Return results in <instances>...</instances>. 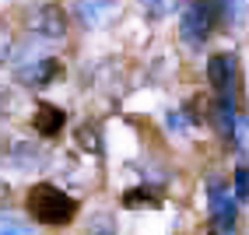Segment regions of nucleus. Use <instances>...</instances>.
I'll return each instance as SVG.
<instances>
[{
    "instance_id": "obj_15",
    "label": "nucleus",
    "mask_w": 249,
    "mask_h": 235,
    "mask_svg": "<svg viewBox=\"0 0 249 235\" xmlns=\"http://www.w3.org/2000/svg\"><path fill=\"white\" fill-rule=\"evenodd\" d=\"M7 53H11V42H0V60H7Z\"/></svg>"
},
{
    "instance_id": "obj_3",
    "label": "nucleus",
    "mask_w": 249,
    "mask_h": 235,
    "mask_svg": "<svg viewBox=\"0 0 249 235\" xmlns=\"http://www.w3.org/2000/svg\"><path fill=\"white\" fill-rule=\"evenodd\" d=\"M18 77L25 81L28 88H46V85H53V81L60 77V63H56L53 56H42V60H36V63L21 67Z\"/></svg>"
},
{
    "instance_id": "obj_12",
    "label": "nucleus",
    "mask_w": 249,
    "mask_h": 235,
    "mask_svg": "<svg viewBox=\"0 0 249 235\" xmlns=\"http://www.w3.org/2000/svg\"><path fill=\"white\" fill-rule=\"evenodd\" d=\"M235 190H239V197H242V200L249 197V169H246V165H242L239 176H235Z\"/></svg>"
},
{
    "instance_id": "obj_14",
    "label": "nucleus",
    "mask_w": 249,
    "mask_h": 235,
    "mask_svg": "<svg viewBox=\"0 0 249 235\" xmlns=\"http://www.w3.org/2000/svg\"><path fill=\"white\" fill-rule=\"evenodd\" d=\"M7 106H11V95H7V91H0V116H7V112H4Z\"/></svg>"
},
{
    "instance_id": "obj_16",
    "label": "nucleus",
    "mask_w": 249,
    "mask_h": 235,
    "mask_svg": "<svg viewBox=\"0 0 249 235\" xmlns=\"http://www.w3.org/2000/svg\"><path fill=\"white\" fill-rule=\"evenodd\" d=\"M207 4H218V0H207Z\"/></svg>"
},
{
    "instance_id": "obj_9",
    "label": "nucleus",
    "mask_w": 249,
    "mask_h": 235,
    "mask_svg": "<svg viewBox=\"0 0 249 235\" xmlns=\"http://www.w3.org/2000/svg\"><path fill=\"white\" fill-rule=\"evenodd\" d=\"M147 14H155V18H169V14L179 7V0H141Z\"/></svg>"
},
{
    "instance_id": "obj_13",
    "label": "nucleus",
    "mask_w": 249,
    "mask_h": 235,
    "mask_svg": "<svg viewBox=\"0 0 249 235\" xmlns=\"http://www.w3.org/2000/svg\"><path fill=\"white\" fill-rule=\"evenodd\" d=\"M7 200H11V186H7V182H4V179H0V207H4V204H7Z\"/></svg>"
},
{
    "instance_id": "obj_7",
    "label": "nucleus",
    "mask_w": 249,
    "mask_h": 235,
    "mask_svg": "<svg viewBox=\"0 0 249 235\" xmlns=\"http://www.w3.org/2000/svg\"><path fill=\"white\" fill-rule=\"evenodd\" d=\"M207 77H211V85L218 88V91H228V81H231V60L225 53H214L207 60Z\"/></svg>"
},
{
    "instance_id": "obj_8",
    "label": "nucleus",
    "mask_w": 249,
    "mask_h": 235,
    "mask_svg": "<svg viewBox=\"0 0 249 235\" xmlns=\"http://www.w3.org/2000/svg\"><path fill=\"white\" fill-rule=\"evenodd\" d=\"M123 207H158V197L151 190H130L123 193Z\"/></svg>"
},
{
    "instance_id": "obj_10",
    "label": "nucleus",
    "mask_w": 249,
    "mask_h": 235,
    "mask_svg": "<svg viewBox=\"0 0 249 235\" xmlns=\"http://www.w3.org/2000/svg\"><path fill=\"white\" fill-rule=\"evenodd\" d=\"M77 144H81V147H88V151H98L95 130H91V127H81V130H77Z\"/></svg>"
},
{
    "instance_id": "obj_17",
    "label": "nucleus",
    "mask_w": 249,
    "mask_h": 235,
    "mask_svg": "<svg viewBox=\"0 0 249 235\" xmlns=\"http://www.w3.org/2000/svg\"><path fill=\"white\" fill-rule=\"evenodd\" d=\"M102 235H109V232H102Z\"/></svg>"
},
{
    "instance_id": "obj_1",
    "label": "nucleus",
    "mask_w": 249,
    "mask_h": 235,
    "mask_svg": "<svg viewBox=\"0 0 249 235\" xmlns=\"http://www.w3.org/2000/svg\"><path fill=\"white\" fill-rule=\"evenodd\" d=\"M28 214L36 217L39 225H49V228H63L74 221L77 214V204L74 197H67L63 190H56L53 182H36V186L28 190V200H25Z\"/></svg>"
},
{
    "instance_id": "obj_6",
    "label": "nucleus",
    "mask_w": 249,
    "mask_h": 235,
    "mask_svg": "<svg viewBox=\"0 0 249 235\" xmlns=\"http://www.w3.org/2000/svg\"><path fill=\"white\" fill-rule=\"evenodd\" d=\"M74 11H77V18L85 21L88 28H98L112 14V0H77Z\"/></svg>"
},
{
    "instance_id": "obj_5",
    "label": "nucleus",
    "mask_w": 249,
    "mask_h": 235,
    "mask_svg": "<svg viewBox=\"0 0 249 235\" xmlns=\"http://www.w3.org/2000/svg\"><path fill=\"white\" fill-rule=\"evenodd\" d=\"M63 123H67L63 109H60V106H49V102H42V106L36 109V116H32V127H36L39 137H56V133L63 130Z\"/></svg>"
},
{
    "instance_id": "obj_2",
    "label": "nucleus",
    "mask_w": 249,
    "mask_h": 235,
    "mask_svg": "<svg viewBox=\"0 0 249 235\" xmlns=\"http://www.w3.org/2000/svg\"><path fill=\"white\" fill-rule=\"evenodd\" d=\"M28 32H36L39 39H63L67 36V11L56 4L36 7L28 14Z\"/></svg>"
},
{
    "instance_id": "obj_11",
    "label": "nucleus",
    "mask_w": 249,
    "mask_h": 235,
    "mask_svg": "<svg viewBox=\"0 0 249 235\" xmlns=\"http://www.w3.org/2000/svg\"><path fill=\"white\" fill-rule=\"evenodd\" d=\"M0 235H32V232L18 221H11V217H0Z\"/></svg>"
},
{
    "instance_id": "obj_4",
    "label": "nucleus",
    "mask_w": 249,
    "mask_h": 235,
    "mask_svg": "<svg viewBox=\"0 0 249 235\" xmlns=\"http://www.w3.org/2000/svg\"><path fill=\"white\" fill-rule=\"evenodd\" d=\"M207 32H211L207 7H190L186 14H182V42L186 46H200L207 39Z\"/></svg>"
}]
</instances>
